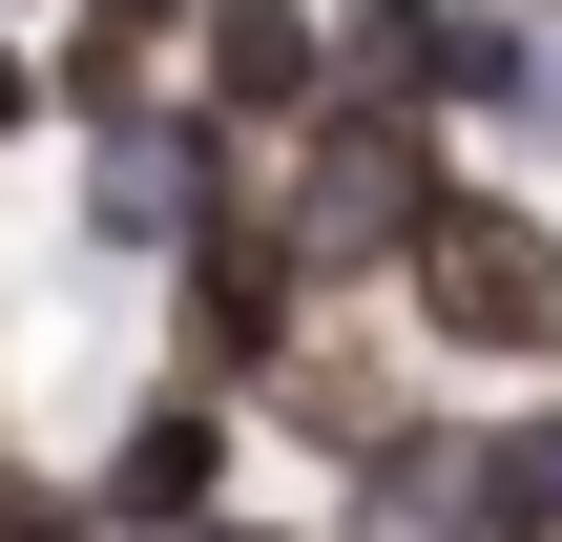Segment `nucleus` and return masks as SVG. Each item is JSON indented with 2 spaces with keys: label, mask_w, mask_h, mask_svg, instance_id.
<instances>
[{
  "label": "nucleus",
  "mask_w": 562,
  "mask_h": 542,
  "mask_svg": "<svg viewBox=\"0 0 562 542\" xmlns=\"http://www.w3.org/2000/svg\"><path fill=\"white\" fill-rule=\"evenodd\" d=\"M271 209H292V251L355 292H396L417 272V230L459 209V167H438V104H334V125H292V167H271Z\"/></svg>",
  "instance_id": "f257e3e1"
},
{
  "label": "nucleus",
  "mask_w": 562,
  "mask_h": 542,
  "mask_svg": "<svg viewBox=\"0 0 562 542\" xmlns=\"http://www.w3.org/2000/svg\"><path fill=\"white\" fill-rule=\"evenodd\" d=\"M396 313H417L438 355H501V376H562V209H521V188H459V209L417 230Z\"/></svg>",
  "instance_id": "f03ea898"
},
{
  "label": "nucleus",
  "mask_w": 562,
  "mask_h": 542,
  "mask_svg": "<svg viewBox=\"0 0 562 542\" xmlns=\"http://www.w3.org/2000/svg\"><path fill=\"white\" fill-rule=\"evenodd\" d=\"M167 272H188V292H167V376H209V397L292 376V334H313V251H292V209H250V188H229Z\"/></svg>",
  "instance_id": "7ed1b4c3"
},
{
  "label": "nucleus",
  "mask_w": 562,
  "mask_h": 542,
  "mask_svg": "<svg viewBox=\"0 0 562 542\" xmlns=\"http://www.w3.org/2000/svg\"><path fill=\"white\" fill-rule=\"evenodd\" d=\"M501 0H334V104H501Z\"/></svg>",
  "instance_id": "20e7f679"
},
{
  "label": "nucleus",
  "mask_w": 562,
  "mask_h": 542,
  "mask_svg": "<svg viewBox=\"0 0 562 542\" xmlns=\"http://www.w3.org/2000/svg\"><path fill=\"white\" fill-rule=\"evenodd\" d=\"M188 84H209L250 146H292V125H334V21H313V0H209V21H188Z\"/></svg>",
  "instance_id": "39448f33"
},
{
  "label": "nucleus",
  "mask_w": 562,
  "mask_h": 542,
  "mask_svg": "<svg viewBox=\"0 0 562 542\" xmlns=\"http://www.w3.org/2000/svg\"><path fill=\"white\" fill-rule=\"evenodd\" d=\"M83 501H104V542H188L209 501H229V397H209V376H167V397L104 439V480H83Z\"/></svg>",
  "instance_id": "423d86ee"
},
{
  "label": "nucleus",
  "mask_w": 562,
  "mask_h": 542,
  "mask_svg": "<svg viewBox=\"0 0 562 542\" xmlns=\"http://www.w3.org/2000/svg\"><path fill=\"white\" fill-rule=\"evenodd\" d=\"M0 542H104V501H63V480H21V460H0Z\"/></svg>",
  "instance_id": "0eeeda50"
},
{
  "label": "nucleus",
  "mask_w": 562,
  "mask_h": 542,
  "mask_svg": "<svg viewBox=\"0 0 562 542\" xmlns=\"http://www.w3.org/2000/svg\"><path fill=\"white\" fill-rule=\"evenodd\" d=\"M42 104H63V63H21V42H0V146H21Z\"/></svg>",
  "instance_id": "6e6552de"
},
{
  "label": "nucleus",
  "mask_w": 562,
  "mask_h": 542,
  "mask_svg": "<svg viewBox=\"0 0 562 542\" xmlns=\"http://www.w3.org/2000/svg\"><path fill=\"white\" fill-rule=\"evenodd\" d=\"M83 21H125V42H188V21H209V0H83Z\"/></svg>",
  "instance_id": "1a4fd4ad"
},
{
  "label": "nucleus",
  "mask_w": 562,
  "mask_h": 542,
  "mask_svg": "<svg viewBox=\"0 0 562 542\" xmlns=\"http://www.w3.org/2000/svg\"><path fill=\"white\" fill-rule=\"evenodd\" d=\"M501 439H521V480H542V501H562V418H501Z\"/></svg>",
  "instance_id": "9d476101"
},
{
  "label": "nucleus",
  "mask_w": 562,
  "mask_h": 542,
  "mask_svg": "<svg viewBox=\"0 0 562 542\" xmlns=\"http://www.w3.org/2000/svg\"><path fill=\"white\" fill-rule=\"evenodd\" d=\"M188 542H313V522H229V501H209V522H188Z\"/></svg>",
  "instance_id": "9b49d317"
}]
</instances>
